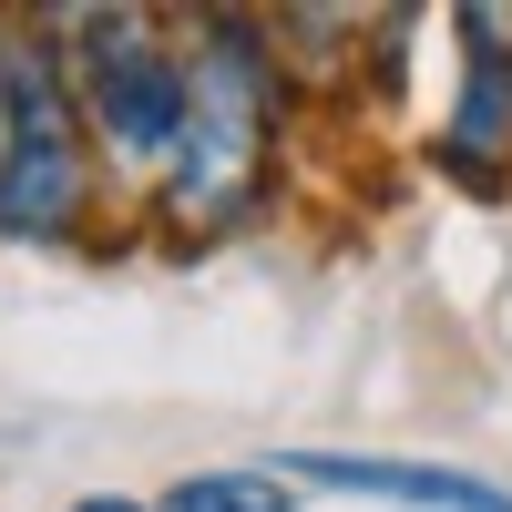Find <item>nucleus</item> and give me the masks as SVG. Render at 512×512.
Returning <instances> with one entry per match:
<instances>
[{
    "label": "nucleus",
    "mask_w": 512,
    "mask_h": 512,
    "mask_svg": "<svg viewBox=\"0 0 512 512\" xmlns=\"http://www.w3.org/2000/svg\"><path fill=\"white\" fill-rule=\"evenodd\" d=\"M185 72H195V103H185V144H175V175H164V205H175L185 236H216L236 226L256 195H267V154H277V52L267 31L216 11L185 41Z\"/></svg>",
    "instance_id": "nucleus-1"
},
{
    "label": "nucleus",
    "mask_w": 512,
    "mask_h": 512,
    "mask_svg": "<svg viewBox=\"0 0 512 512\" xmlns=\"http://www.w3.org/2000/svg\"><path fill=\"white\" fill-rule=\"evenodd\" d=\"M93 123L72 103L62 41H11L0 52V236L62 246L93 195Z\"/></svg>",
    "instance_id": "nucleus-2"
},
{
    "label": "nucleus",
    "mask_w": 512,
    "mask_h": 512,
    "mask_svg": "<svg viewBox=\"0 0 512 512\" xmlns=\"http://www.w3.org/2000/svg\"><path fill=\"white\" fill-rule=\"evenodd\" d=\"M72 62V103L93 123V154L113 175H175V144H185V103H195V72L185 52L164 41L144 11H82V31L62 41Z\"/></svg>",
    "instance_id": "nucleus-3"
},
{
    "label": "nucleus",
    "mask_w": 512,
    "mask_h": 512,
    "mask_svg": "<svg viewBox=\"0 0 512 512\" xmlns=\"http://www.w3.org/2000/svg\"><path fill=\"white\" fill-rule=\"evenodd\" d=\"M441 164L461 185L512 175V31H502V11H461V103L441 123Z\"/></svg>",
    "instance_id": "nucleus-4"
},
{
    "label": "nucleus",
    "mask_w": 512,
    "mask_h": 512,
    "mask_svg": "<svg viewBox=\"0 0 512 512\" xmlns=\"http://www.w3.org/2000/svg\"><path fill=\"white\" fill-rule=\"evenodd\" d=\"M287 482H328V492H369V502H410V512H512L502 482L451 472V461H390V451H297Z\"/></svg>",
    "instance_id": "nucleus-5"
},
{
    "label": "nucleus",
    "mask_w": 512,
    "mask_h": 512,
    "mask_svg": "<svg viewBox=\"0 0 512 512\" xmlns=\"http://www.w3.org/2000/svg\"><path fill=\"white\" fill-rule=\"evenodd\" d=\"M154 512H297V492H287V472H256V461H236V472H185Z\"/></svg>",
    "instance_id": "nucleus-6"
},
{
    "label": "nucleus",
    "mask_w": 512,
    "mask_h": 512,
    "mask_svg": "<svg viewBox=\"0 0 512 512\" xmlns=\"http://www.w3.org/2000/svg\"><path fill=\"white\" fill-rule=\"evenodd\" d=\"M62 512H154V502H134V492H82V502H62Z\"/></svg>",
    "instance_id": "nucleus-7"
}]
</instances>
